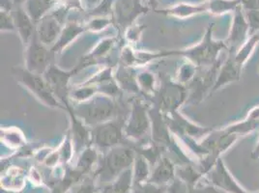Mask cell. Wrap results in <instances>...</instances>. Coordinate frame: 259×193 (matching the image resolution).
I'll return each mask as SVG.
<instances>
[{
	"label": "cell",
	"mask_w": 259,
	"mask_h": 193,
	"mask_svg": "<svg viewBox=\"0 0 259 193\" xmlns=\"http://www.w3.org/2000/svg\"><path fill=\"white\" fill-rule=\"evenodd\" d=\"M71 108L76 117L88 127L93 128L115 118L117 115L116 104L111 96L105 94H97Z\"/></svg>",
	"instance_id": "1"
},
{
	"label": "cell",
	"mask_w": 259,
	"mask_h": 193,
	"mask_svg": "<svg viewBox=\"0 0 259 193\" xmlns=\"http://www.w3.org/2000/svg\"><path fill=\"white\" fill-rule=\"evenodd\" d=\"M12 75L20 84L27 88L41 102H43L46 106L67 110L66 106L55 96L44 75L32 73L26 68L21 67H13Z\"/></svg>",
	"instance_id": "2"
},
{
	"label": "cell",
	"mask_w": 259,
	"mask_h": 193,
	"mask_svg": "<svg viewBox=\"0 0 259 193\" xmlns=\"http://www.w3.org/2000/svg\"><path fill=\"white\" fill-rule=\"evenodd\" d=\"M125 120L119 117L98 125L92 129V140L94 145L100 149H110L123 144V132Z\"/></svg>",
	"instance_id": "3"
},
{
	"label": "cell",
	"mask_w": 259,
	"mask_h": 193,
	"mask_svg": "<svg viewBox=\"0 0 259 193\" xmlns=\"http://www.w3.org/2000/svg\"><path fill=\"white\" fill-rule=\"evenodd\" d=\"M162 80L161 89L156 93L157 95V108H160L162 112L171 113L181 107L186 100V90L180 83L172 81L169 76L160 75Z\"/></svg>",
	"instance_id": "4"
},
{
	"label": "cell",
	"mask_w": 259,
	"mask_h": 193,
	"mask_svg": "<svg viewBox=\"0 0 259 193\" xmlns=\"http://www.w3.org/2000/svg\"><path fill=\"white\" fill-rule=\"evenodd\" d=\"M150 124L151 118L148 108L141 100H136L133 103L132 112L125 126V136L135 141L143 139L151 129Z\"/></svg>",
	"instance_id": "5"
},
{
	"label": "cell",
	"mask_w": 259,
	"mask_h": 193,
	"mask_svg": "<svg viewBox=\"0 0 259 193\" xmlns=\"http://www.w3.org/2000/svg\"><path fill=\"white\" fill-rule=\"evenodd\" d=\"M54 56L51 49L44 44L35 33L31 42L26 46L25 68L32 73L44 75L49 67L53 64Z\"/></svg>",
	"instance_id": "6"
},
{
	"label": "cell",
	"mask_w": 259,
	"mask_h": 193,
	"mask_svg": "<svg viewBox=\"0 0 259 193\" xmlns=\"http://www.w3.org/2000/svg\"><path fill=\"white\" fill-rule=\"evenodd\" d=\"M78 73L76 67L71 71H62L52 64L45 72L44 77L53 90L55 96L65 106H68V84L70 78Z\"/></svg>",
	"instance_id": "7"
},
{
	"label": "cell",
	"mask_w": 259,
	"mask_h": 193,
	"mask_svg": "<svg viewBox=\"0 0 259 193\" xmlns=\"http://www.w3.org/2000/svg\"><path fill=\"white\" fill-rule=\"evenodd\" d=\"M216 54V47L215 44L212 43L210 40V33H207L204 42H202L201 44L195 46L192 50L189 51H184V52H179V51H169V52H162L161 54H156V55H147L144 56L143 58L146 60H150L154 58H159V57H164V56H170V55H184L188 58L193 59L194 62L200 64V63H207L211 60V58Z\"/></svg>",
	"instance_id": "8"
},
{
	"label": "cell",
	"mask_w": 259,
	"mask_h": 193,
	"mask_svg": "<svg viewBox=\"0 0 259 193\" xmlns=\"http://www.w3.org/2000/svg\"><path fill=\"white\" fill-rule=\"evenodd\" d=\"M63 22H61L54 13L46 15L36 24V34L38 39L47 46H54L63 30Z\"/></svg>",
	"instance_id": "9"
},
{
	"label": "cell",
	"mask_w": 259,
	"mask_h": 193,
	"mask_svg": "<svg viewBox=\"0 0 259 193\" xmlns=\"http://www.w3.org/2000/svg\"><path fill=\"white\" fill-rule=\"evenodd\" d=\"M148 10L141 5V0H116L114 13L120 26L126 27L141 15Z\"/></svg>",
	"instance_id": "10"
},
{
	"label": "cell",
	"mask_w": 259,
	"mask_h": 193,
	"mask_svg": "<svg viewBox=\"0 0 259 193\" xmlns=\"http://www.w3.org/2000/svg\"><path fill=\"white\" fill-rule=\"evenodd\" d=\"M66 108L71 116L72 128H71L70 134L72 137V141L75 145V150H84L87 147L91 146V142H93L92 131L89 130L88 126L85 125L80 119L76 117L70 105L66 106Z\"/></svg>",
	"instance_id": "11"
},
{
	"label": "cell",
	"mask_w": 259,
	"mask_h": 193,
	"mask_svg": "<svg viewBox=\"0 0 259 193\" xmlns=\"http://www.w3.org/2000/svg\"><path fill=\"white\" fill-rule=\"evenodd\" d=\"M16 28L18 29L19 35L21 37L22 44L27 46L32 40L33 36L36 33L35 23L28 16L27 12L22 9V6H17L15 12L13 13Z\"/></svg>",
	"instance_id": "12"
},
{
	"label": "cell",
	"mask_w": 259,
	"mask_h": 193,
	"mask_svg": "<svg viewBox=\"0 0 259 193\" xmlns=\"http://www.w3.org/2000/svg\"><path fill=\"white\" fill-rule=\"evenodd\" d=\"M115 78L117 80L116 83L122 90L130 93L140 92L141 88L138 83V75H136L134 69L129 66L121 65L115 74Z\"/></svg>",
	"instance_id": "13"
},
{
	"label": "cell",
	"mask_w": 259,
	"mask_h": 193,
	"mask_svg": "<svg viewBox=\"0 0 259 193\" xmlns=\"http://www.w3.org/2000/svg\"><path fill=\"white\" fill-rule=\"evenodd\" d=\"M83 30L84 28L76 22H70L66 24V26L63 27V30L60 34L57 42L54 43V46L51 47V51L53 52V54L60 53L69 43L73 42L79 34L83 32Z\"/></svg>",
	"instance_id": "14"
},
{
	"label": "cell",
	"mask_w": 259,
	"mask_h": 193,
	"mask_svg": "<svg viewBox=\"0 0 259 193\" xmlns=\"http://www.w3.org/2000/svg\"><path fill=\"white\" fill-rule=\"evenodd\" d=\"M54 5V0H27L25 11L35 24L40 22Z\"/></svg>",
	"instance_id": "15"
},
{
	"label": "cell",
	"mask_w": 259,
	"mask_h": 193,
	"mask_svg": "<svg viewBox=\"0 0 259 193\" xmlns=\"http://www.w3.org/2000/svg\"><path fill=\"white\" fill-rule=\"evenodd\" d=\"M97 93H99L97 86L85 83L80 88L73 90L71 93V96L77 103H81V102H85L87 100L91 99L92 96L97 95Z\"/></svg>",
	"instance_id": "16"
},
{
	"label": "cell",
	"mask_w": 259,
	"mask_h": 193,
	"mask_svg": "<svg viewBox=\"0 0 259 193\" xmlns=\"http://www.w3.org/2000/svg\"><path fill=\"white\" fill-rule=\"evenodd\" d=\"M113 44H114V39L112 38L105 39L98 44L96 49H94V51L88 56L91 59H93L95 62H97L98 59H100L101 57H104L106 54H108Z\"/></svg>",
	"instance_id": "17"
},
{
	"label": "cell",
	"mask_w": 259,
	"mask_h": 193,
	"mask_svg": "<svg viewBox=\"0 0 259 193\" xmlns=\"http://www.w3.org/2000/svg\"><path fill=\"white\" fill-rule=\"evenodd\" d=\"M140 88L147 93H155V76L150 72H143L138 75Z\"/></svg>",
	"instance_id": "18"
},
{
	"label": "cell",
	"mask_w": 259,
	"mask_h": 193,
	"mask_svg": "<svg viewBox=\"0 0 259 193\" xmlns=\"http://www.w3.org/2000/svg\"><path fill=\"white\" fill-rule=\"evenodd\" d=\"M0 28L1 31H14L16 29V23L13 14L9 11L1 10L0 13Z\"/></svg>",
	"instance_id": "19"
},
{
	"label": "cell",
	"mask_w": 259,
	"mask_h": 193,
	"mask_svg": "<svg viewBox=\"0 0 259 193\" xmlns=\"http://www.w3.org/2000/svg\"><path fill=\"white\" fill-rule=\"evenodd\" d=\"M194 69L192 65L184 64L179 70L178 73V81L180 82H187L191 79V77L194 75Z\"/></svg>",
	"instance_id": "20"
},
{
	"label": "cell",
	"mask_w": 259,
	"mask_h": 193,
	"mask_svg": "<svg viewBox=\"0 0 259 193\" xmlns=\"http://www.w3.org/2000/svg\"><path fill=\"white\" fill-rule=\"evenodd\" d=\"M111 4H112V0H103L96 8H94V10L91 13V15H93V16H95V15H100V16L108 15L111 10Z\"/></svg>",
	"instance_id": "21"
},
{
	"label": "cell",
	"mask_w": 259,
	"mask_h": 193,
	"mask_svg": "<svg viewBox=\"0 0 259 193\" xmlns=\"http://www.w3.org/2000/svg\"><path fill=\"white\" fill-rule=\"evenodd\" d=\"M137 59L138 58L135 57L133 51L130 47H125L123 50L122 55H121V60H122L124 66H129V67H131L132 65L137 61Z\"/></svg>",
	"instance_id": "22"
},
{
	"label": "cell",
	"mask_w": 259,
	"mask_h": 193,
	"mask_svg": "<svg viewBox=\"0 0 259 193\" xmlns=\"http://www.w3.org/2000/svg\"><path fill=\"white\" fill-rule=\"evenodd\" d=\"M110 21L108 19H96L89 23V28L92 29L93 31H99L107 27Z\"/></svg>",
	"instance_id": "23"
},
{
	"label": "cell",
	"mask_w": 259,
	"mask_h": 193,
	"mask_svg": "<svg viewBox=\"0 0 259 193\" xmlns=\"http://www.w3.org/2000/svg\"><path fill=\"white\" fill-rule=\"evenodd\" d=\"M13 0H1V8L5 11H11Z\"/></svg>",
	"instance_id": "24"
},
{
	"label": "cell",
	"mask_w": 259,
	"mask_h": 193,
	"mask_svg": "<svg viewBox=\"0 0 259 193\" xmlns=\"http://www.w3.org/2000/svg\"><path fill=\"white\" fill-rule=\"evenodd\" d=\"M103 0H85L88 8H96Z\"/></svg>",
	"instance_id": "25"
},
{
	"label": "cell",
	"mask_w": 259,
	"mask_h": 193,
	"mask_svg": "<svg viewBox=\"0 0 259 193\" xmlns=\"http://www.w3.org/2000/svg\"><path fill=\"white\" fill-rule=\"evenodd\" d=\"M27 2V0H13V5L15 6V7H17V6H22L23 3H26Z\"/></svg>",
	"instance_id": "26"
}]
</instances>
